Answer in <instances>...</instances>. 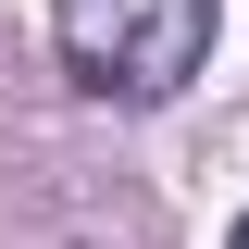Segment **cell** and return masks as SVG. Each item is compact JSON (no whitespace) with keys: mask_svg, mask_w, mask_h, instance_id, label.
<instances>
[{"mask_svg":"<svg viewBox=\"0 0 249 249\" xmlns=\"http://www.w3.org/2000/svg\"><path fill=\"white\" fill-rule=\"evenodd\" d=\"M224 0H50V37L88 100H175L212 50Z\"/></svg>","mask_w":249,"mask_h":249,"instance_id":"cell-1","label":"cell"},{"mask_svg":"<svg viewBox=\"0 0 249 249\" xmlns=\"http://www.w3.org/2000/svg\"><path fill=\"white\" fill-rule=\"evenodd\" d=\"M237 249H249V224H237Z\"/></svg>","mask_w":249,"mask_h":249,"instance_id":"cell-2","label":"cell"}]
</instances>
